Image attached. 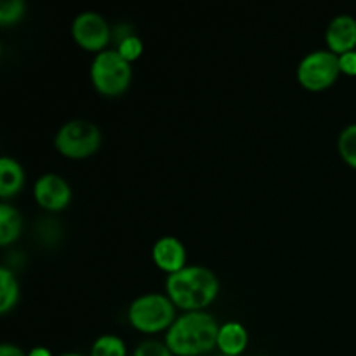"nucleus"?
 <instances>
[{
	"mask_svg": "<svg viewBox=\"0 0 356 356\" xmlns=\"http://www.w3.org/2000/svg\"><path fill=\"white\" fill-rule=\"evenodd\" d=\"M219 323L214 315L202 312H183L167 329L165 344L177 356H200L218 346Z\"/></svg>",
	"mask_w": 356,
	"mask_h": 356,
	"instance_id": "obj_1",
	"label": "nucleus"
},
{
	"mask_svg": "<svg viewBox=\"0 0 356 356\" xmlns=\"http://www.w3.org/2000/svg\"><path fill=\"white\" fill-rule=\"evenodd\" d=\"M165 292L183 312H202L218 298L219 280L209 268L186 264L183 270L167 277Z\"/></svg>",
	"mask_w": 356,
	"mask_h": 356,
	"instance_id": "obj_2",
	"label": "nucleus"
},
{
	"mask_svg": "<svg viewBox=\"0 0 356 356\" xmlns=\"http://www.w3.org/2000/svg\"><path fill=\"white\" fill-rule=\"evenodd\" d=\"M127 316L132 327L141 332H160L169 329L176 320V305L162 292H146L129 305Z\"/></svg>",
	"mask_w": 356,
	"mask_h": 356,
	"instance_id": "obj_3",
	"label": "nucleus"
},
{
	"mask_svg": "<svg viewBox=\"0 0 356 356\" xmlns=\"http://www.w3.org/2000/svg\"><path fill=\"white\" fill-rule=\"evenodd\" d=\"M132 66L117 49H104L90 63V80L101 94L118 96L129 87Z\"/></svg>",
	"mask_w": 356,
	"mask_h": 356,
	"instance_id": "obj_4",
	"label": "nucleus"
},
{
	"mask_svg": "<svg viewBox=\"0 0 356 356\" xmlns=\"http://www.w3.org/2000/svg\"><path fill=\"white\" fill-rule=\"evenodd\" d=\"M99 127L94 122L75 118L59 127L54 136V146L61 155L70 159H87L101 146Z\"/></svg>",
	"mask_w": 356,
	"mask_h": 356,
	"instance_id": "obj_5",
	"label": "nucleus"
},
{
	"mask_svg": "<svg viewBox=\"0 0 356 356\" xmlns=\"http://www.w3.org/2000/svg\"><path fill=\"white\" fill-rule=\"evenodd\" d=\"M341 75L339 56L329 49H318L301 59L298 66V80L309 90H323L332 86Z\"/></svg>",
	"mask_w": 356,
	"mask_h": 356,
	"instance_id": "obj_6",
	"label": "nucleus"
},
{
	"mask_svg": "<svg viewBox=\"0 0 356 356\" xmlns=\"http://www.w3.org/2000/svg\"><path fill=\"white\" fill-rule=\"evenodd\" d=\"M73 38L87 51H104L111 38V28L103 14L96 10H83L76 14L72 23Z\"/></svg>",
	"mask_w": 356,
	"mask_h": 356,
	"instance_id": "obj_7",
	"label": "nucleus"
},
{
	"mask_svg": "<svg viewBox=\"0 0 356 356\" xmlns=\"http://www.w3.org/2000/svg\"><path fill=\"white\" fill-rule=\"evenodd\" d=\"M33 197L37 204L47 211H63L72 200V188L63 176L47 172L35 181Z\"/></svg>",
	"mask_w": 356,
	"mask_h": 356,
	"instance_id": "obj_8",
	"label": "nucleus"
},
{
	"mask_svg": "<svg viewBox=\"0 0 356 356\" xmlns=\"http://www.w3.org/2000/svg\"><path fill=\"white\" fill-rule=\"evenodd\" d=\"M153 261L160 270L167 271L169 275L183 270L186 266V249L184 243L177 236L165 235L160 236L152 249Z\"/></svg>",
	"mask_w": 356,
	"mask_h": 356,
	"instance_id": "obj_9",
	"label": "nucleus"
},
{
	"mask_svg": "<svg viewBox=\"0 0 356 356\" xmlns=\"http://www.w3.org/2000/svg\"><path fill=\"white\" fill-rule=\"evenodd\" d=\"M329 51L341 56L356 49V19L350 14H339L329 23L325 31Z\"/></svg>",
	"mask_w": 356,
	"mask_h": 356,
	"instance_id": "obj_10",
	"label": "nucleus"
},
{
	"mask_svg": "<svg viewBox=\"0 0 356 356\" xmlns=\"http://www.w3.org/2000/svg\"><path fill=\"white\" fill-rule=\"evenodd\" d=\"M249 344V332L243 327V323L236 320H228L221 323L218 334V348L222 355L240 356L245 351Z\"/></svg>",
	"mask_w": 356,
	"mask_h": 356,
	"instance_id": "obj_11",
	"label": "nucleus"
},
{
	"mask_svg": "<svg viewBox=\"0 0 356 356\" xmlns=\"http://www.w3.org/2000/svg\"><path fill=\"white\" fill-rule=\"evenodd\" d=\"M24 184V170L17 160L13 156L0 159V197H14Z\"/></svg>",
	"mask_w": 356,
	"mask_h": 356,
	"instance_id": "obj_12",
	"label": "nucleus"
},
{
	"mask_svg": "<svg viewBox=\"0 0 356 356\" xmlns=\"http://www.w3.org/2000/svg\"><path fill=\"white\" fill-rule=\"evenodd\" d=\"M23 229V218L14 205L6 200L0 204V243L9 245L14 240L19 238Z\"/></svg>",
	"mask_w": 356,
	"mask_h": 356,
	"instance_id": "obj_13",
	"label": "nucleus"
},
{
	"mask_svg": "<svg viewBox=\"0 0 356 356\" xmlns=\"http://www.w3.org/2000/svg\"><path fill=\"white\" fill-rule=\"evenodd\" d=\"M19 299V284L13 270L0 268V313H7L16 306Z\"/></svg>",
	"mask_w": 356,
	"mask_h": 356,
	"instance_id": "obj_14",
	"label": "nucleus"
},
{
	"mask_svg": "<svg viewBox=\"0 0 356 356\" xmlns=\"http://www.w3.org/2000/svg\"><path fill=\"white\" fill-rule=\"evenodd\" d=\"M90 356H127V344L120 336L103 334L92 343Z\"/></svg>",
	"mask_w": 356,
	"mask_h": 356,
	"instance_id": "obj_15",
	"label": "nucleus"
},
{
	"mask_svg": "<svg viewBox=\"0 0 356 356\" xmlns=\"http://www.w3.org/2000/svg\"><path fill=\"white\" fill-rule=\"evenodd\" d=\"M337 148H339L344 162L356 169V124H351L343 129L339 139H337Z\"/></svg>",
	"mask_w": 356,
	"mask_h": 356,
	"instance_id": "obj_16",
	"label": "nucleus"
},
{
	"mask_svg": "<svg viewBox=\"0 0 356 356\" xmlns=\"http://www.w3.org/2000/svg\"><path fill=\"white\" fill-rule=\"evenodd\" d=\"M26 13V2L24 0H3L0 6V23L13 24L17 23Z\"/></svg>",
	"mask_w": 356,
	"mask_h": 356,
	"instance_id": "obj_17",
	"label": "nucleus"
},
{
	"mask_svg": "<svg viewBox=\"0 0 356 356\" xmlns=\"http://www.w3.org/2000/svg\"><path fill=\"white\" fill-rule=\"evenodd\" d=\"M115 49L120 52L122 58H125L129 63H132L143 54V40L138 37V35L132 33V35H129V37L122 38Z\"/></svg>",
	"mask_w": 356,
	"mask_h": 356,
	"instance_id": "obj_18",
	"label": "nucleus"
},
{
	"mask_svg": "<svg viewBox=\"0 0 356 356\" xmlns=\"http://www.w3.org/2000/svg\"><path fill=\"white\" fill-rule=\"evenodd\" d=\"M132 356H174L165 343H160L156 339H145L136 346Z\"/></svg>",
	"mask_w": 356,
	"mask_h": 356,
	"instance_id": "obj_19",
	"label": "nucleus"
},
{
	"mask_svg": "<svg viewBox=\"0 0 356 356\" xmlns=\"http://www.w3.org/2000/svg\"><path fill=\"white\" fill-rule=\"evenodd\" d=\"M341 73H346L350 76H356V49L355 51L344 52L339 56Z\"/></svg>",
	"mask_w": 356,
	"mask_h": 356,
	"instance_id": "obj_20",
	"label": "nucleus"
},
{
	"mask_svg": "<svg viewBox=\"0 0 356 356\" xmlns=\"http://www.w3.org/2000/svg\"><path fill=\"white\" fill-rule=\"evenodd\" d=\"M0 356H28V353H24L19 346L10 343H3L0 346Z\"/></svg>",
	"mask_w": 356,
	"mask_h": 356,
	"instance_id": "obj_21",
	"label": "nucleus"
},
{
	"mask_svg": "<svg viewBox=\"0 0 356 356\" xmlns=\"http://www.w3.org/2000/svg\"><path fill=\"white\" fill-rule=\"evenodd\" d=\"M28 356H52L51 351L44 346H35L28 351Z\"/></svg>",
	"mask_w": 356,
	"mask_h": 356,
	"instance_id": "obj_22",
	"label": "nucleus"
},
{
	"mask_svg": "<svg viewBox=\"0 0 356 356\" xmlns=\"http://www.w3.org/2000/svg\"><path fill=\"white\" fill-rule=\"evenodd\" d=\"M59 356H86V355L75 353V351H70V353H63V355H59Z\"/></svg>",
	"mask_w": 356,
	"mask_h": 356,
	"instance_id": "obj_23",
	"label": "nucleus"
},
{
	"mask_svg": "<svg viewBox=\"0 0 356 356\" xmlns=\"http://www.w3.org/2000/svg\"><path fill=\"white\" fill-rule=\"evenodd\" d=\"M218 356H228V355H222V353H221V355H218Z\"/></svg>",
	"mask_w": 356,
	"mask_h": 356,
	"instance_id": "obj_24",
	"label": "nucleus"
}]
</instances>
